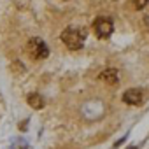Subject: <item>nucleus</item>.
Instances as JSON below:
<instances>
[{
  "label": "nucleus",
  "mask_w": 149,
  "mask_h": 149,
  "mask_svg": "<svg viewBox=\"0 0 149 149\" xmlns=\"http://www.w3.org/2000/svg\"><path fill=\"white\" fill-rule=\"evenodd\" d=\"M125 140H126V135H125V137H121V139H119V140H118V142L114 144V149H116V147H119V146H121V144H123Z\"/></svg>",
  "instance_id": "9"
},
{
  "label": "nucleus",
  "mask_w": 149,
  "mask_h": 149,
  "mask_svg": "<svg viewBox=\"0 0 149 149\" xmlns=\"http://www.w3.org/2000/svg\"><path fill=\"white\" fill-rule=\"evenodd\" d=\"M147 2H149V0H133V4H135L137 9H144L147 6Z\"/></svg>",
  "instance_id": "7"
},
{
  "label": "nucleus",
  "mask_w": 149,
  "mask_h": 149,
  "mask_svg": "<svg viewBox=\"0 0 149 149\" xmlns=\"http://www.w3.org/2000/svg\"><path fill=\"white\" fill-rule=\"evenodd\" d=\"M98 79L105 84H118L119 83V70L118 68H105L98 74Z\"/></svg>",
  "instance_id": "5"
},
{
  "label": "nucleus",
  "mask_w": 149,
  "mask_h": 149,
  "mask_svg": "<svg viewBox=\"0 0 149 149\" xmlns=\"http://www.w3.org/2000/svg\"><path fill=\"white\" fill-rule=\"evenodd\" d=\"M26 51H28V54H30L33 60H44V58L49 56V49H47L46 42H44L42 39H39V37H33V39L28 40Z\"/></svg>",
  "instance_id": "3"
},
{
  "label": "nucleus",
  "mask_w": 149,
  "mask_h": 149,
  "mask_svg": "<svg viewBox=\"0 0 149 149\" xmlns=\"http://www.w3.org/2000/svg\"><path fill=\"white\" fill-rule=\"evenodd\" d=\"M86 39V30L77 28V26H68L61 32V42L70 49V51H79L84 46Z\"/></svg>",
  "instance_id": "1"
},
{
  "label": "nucleus",
  "mask_w": 149,
  "mask_h": 149,
  "mask_svg": "<svg viewBox=\"0 0 149 149\" xmlns=\"http://www.w3.org/2000/svg\"><path fill=\"white\" fill-rule=\"evenodd\" d=\"M26 102L32 109H42L44 107V98L39 95V93H30L26 97Z\"/></svg>",
  "instance_id": "6"
},
{
  "label": "nucleus",
  "mask_w": 149,
  "mask_h": 149,
  "mask_svg": "<svg viewBox=\"0 0 149 149\" xmlns=\"http://www.w3.org/2000/svg\"><path fill=\"white\" fill-rule=\"evenodd\" d=\"M128 149H137V147H133V146H132V147H128Z\"/></svg>",
  "instance_id": "11"
},
{
  "label": "nucleus",
  "mask_w": 149,
  "mask_h": 149,
  "mask_svg": "<svg viewBox=\"0 0 149 149\" xmlns=\"http://www.w3.org/2000/svg\"><path fill=\"white\" fill-rule=\"evenodd\" d=\"M144 100V93L137 88H132V90H126L123 93V102L128 104V105H140Z\"/></svg>",
  "instance_id": "4"
},
{
  "label": "nucleus",
  "mask_w": 149,
  "mask_h": 149,
  "mask_svg": "<svg viewBox=\"0 0 149 149\" xmlns=\"http://www.w3.org/2000/svg\"><path fill=\"white\" fill-rule=\"evenodd\" d=\"M93 30L98 39H109L114 32V21L109 16H98L93 21Z\"/></svg>",
  "instance_id": "2"
},
{
  "label": "nucleus",
  "mask_w": 149,
  "mask_h": 149,
  "mask_svg": "<svg viewBox=\"0 0 149 149\" xmlns=\"http://www.w3.org/2000/svg\"><path fill=\"white\" fill-rule=\"evenodd\" d=\"M144 21H146V25L149 26V14H146V19H144Z\"/></svg>",
  "instance_id": "10"
},
{
  "label": "nucleus",
  "mask_w": 149,
  "mask_h": 149,
  "mask_svg": "<svg viewBox=\"0 0 149 149\" xmlns=\"http://www.w3.org/2000/svg\"><path fill=\"white\" fill-rule=\"evenodd\" d=\"M26 125H28V119H26V121H21V123H19V130H21V132L28 130V126H26Z\"/></svg>",
  "instance_id": "8"
}]
</instances>
